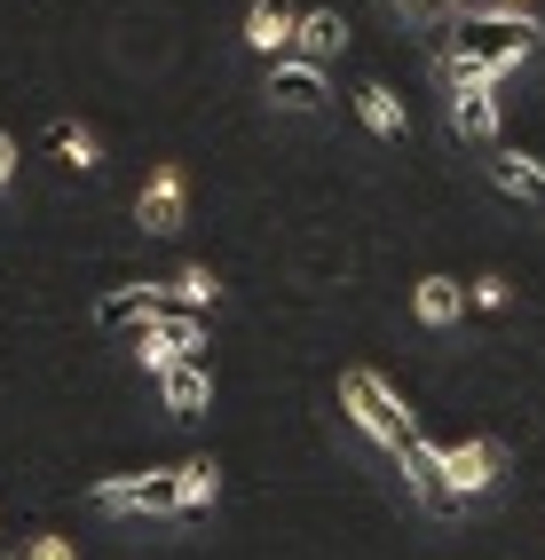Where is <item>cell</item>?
Instances as JSON below:
<instances>
[{
  "label": "cell",
  "mask_w": 545,
  "mask_h": 560,
  "mask_svg": "<svg viewBox=\"0 0 545 560\" xmlns=\"http://www.w3.org/2000/svg\"><path fill=\"white\" fill-rule=\"evenodd\" d=\"M404 474H411V490H419V505H427V513H459V505H466V498L451 490V474H443V451H434L427 434L404 451Z\"/></svg>",
  "instance_id": "cell-4"
},
{
  "label": "cell",
  "mask_w": 545,
  "mask_h": 560,
  "mask_svg": "<svg viewBox=\"0 0 545 560\" xmlns=\"http://www.w3.org/2000/svg\"><path fill=\"white\" fill-rule=\"evenodd\" d=\"M340 48H348V24H340L333 9H316V16L293 24V56H301V63H324V56H340Z\"/></svg>",
  "instance_id": "cell-11"
},
{
  "label": "cell",
  "mask_w": 545,
  "mask_h": 560,
  "mask_svg": "<svg viewBox=\"0 0 545 560\" xmlns=\"http://www.w3.org/2000/svg\"><path fill=\"white\" fill-rule=\"evenodd\" d=\"M293 9H285V0H253V16H245V40L262 48V56H293Z\"/></svg>",
  "instance_id": "cell-7"
},
{
  "label": "cell",
  "mask_w": 545,
  "mask_h": 560,
  "mask_svg": "<svg viewBox=\"0 0 545 560\" xmlns=\"http://www.w3.org/2000/svg\"><path fill=\"white\" fill-rule=\"evenodd\" d=\"M498 9H506V16H530V9H537V0H498Z\"/></svg>",
  "instance_id": "cell-22"
},
{
  "label": "cell",
  "mask_w": 545,
  "mask_h": 560,
  "mask_svg": "<svg viewBox=\"0 0 545 560\" xmlns=\"http://www.w3.org/2000/svg\"><path fill=\"white\" fill-rule=\"evenodd\" d=\"M451 127H459L466 142H490V135H498V103H490V88H483V80L451 88Z\"/></svg>",
  "instance_id": "cell-8"
},
{
  "label": "cell",
  "mask_w": 545,
  "mask_h": 560,
  "mask_svg": "<svg viewBox=\"0 0 545 560\" xmlns=\"http://www.w3.org/2000/svg\"><path fill=\"white\" fill-rule=\"evenodd\" d=\"M24 560H71V545L63 537H40V545H24Z\"/></svg>",
  "instance_id": "cell-20"
},
{
  "label": "cell",
  "mask_w": 545,
  "mask_h": 560,
  "mask_svg": "<svg viewBox=\"0 0 545 560\" xmlns=\"http://www.w3.org/2000/svg\"><path fill=\"white\" fill-rule=\"evenodd\" d=\"M269 95H277L285 110H316V103H324V71H316V63H301V56H277Z\"/></svg>",
  "instance_id": "cell-6"
},
{
  "label": "cell",
  "mask_w": 545,
  "mask_h": 560,
  "mask_svg": "<svg viewBox=\"0 0 545 560\" xmlns=\"http://www.w3.org/2000/svg\"><path fill=\"white\" fill-rule=\"evenodd\" d=\"M9 174H16V142H9V135H0V182H9Z\"/></svg>",
  "instance_id": "cell-21"
},
{
  "label": "cell",
  "mask_w": 545,
  "mask_h": 560,
  "mask_svg": "<svg viewBox=\"0 0 545 560\" xmlns=\"http://www.w3.org/2000/svg\"><path fill=\"white\" fill-rule=\"evenodd\" d=\"M443 474H451L459 498H483L490 481H498V451H490V442H451V451H443Z\"/></svg>",
  "instance_id": "cell-5"
},
{
  "label": "cell",
  "mask_w": 545,
  "mask_h": 560,
  "mask_svg": "<svg viewBox=\"0 0 545 560\" xmlns=\"http://www.w3.org/2000/svg\"><path fill=\"white\" fill-rule=\"evenodd\" d=\"M159 380H166V402L182 410V419H190V410L206 402V363H198V355H174V363L159 371Z\"/></svg>",
  "instance_id": "cell-13"
},
{
  "label": "cell",
  "mask_w": 545,
  "mask_h": 560,
  "mask_svg": "<svg viewBox=\"0 0 545 560\" xmlns=\"http://www.w3.org/2000/svg\"><path fill=\"white\" fill-rule=\"evenodd\" d=\"M48 142L63 151V166H71V174H88V166H95V142H88L80 127H71V119H56V135H48Z\"/></svg>",
  "instance_id": "cell-16"
},
{
  "label": "cell",
  "mask_w": 545,
  "mask_h": 560,
  "mask_svg": "<svg viewBox=\"0 0 545 560\" xmlns=\"http://www.w3.org/2000/svg\"><path fill=\"white\" fill-rule=\"evenodd\" d=\"M475 308H506V277H483L475 284Z\"/></svg>",
  "instance_id": "cell-19"
},
{
  "label": "cell",
  "mask_w": 545,
  "mask_h": 560,
  "mask_svg": "<svg viewBox=\"0 0 545 560\" xmlns=\"http://www.w3.org/2000/svg\"><path fill=\"white\" fill-rule=\"evenodd\" d=\"M103 513H182V474H142V481H103Z\"/></svg>",
  "instance_id": "cell-3"
},
{
  "label": "cell",
  "mask_w": 545,
  "mask_h": 560,
  "mask_svg": "<svg viewBox=\"0 0 545 560\" xmlns=\"http://www.w3.org/2000/svg\"><path fill=\"white\" fill-rule=\"evenodd\" d=\"M356 103H363V127L372 135H404V103H395V88H356Z\"/></svg>",
  "instance_id": "cell-14"
},
{
  "label": "cell",
  "mask_w": 545,
  "mask_h": 560,
  "mask_svg": "<svg viewBox=\"0 0 545 560\" xmlns=\"http://www.w3.org/2000/svg\"><path fill=\"white\" fill-rule=\"evenodd\" d=\"M459 308H466V292L451 277H427L419 284V324H459Z\"/></svg>",
  "instance_id": "cell-15"
},
{
  "label": "cell",
  "mask_w": 545,
  "mask_h": 560,
  "mask_svg": "<svg viewBox=\"0 0 545 560\" xmlns=\"http://www.w3.org/2000/svg\"><path fill=\"white\" fill-rule=\"evenodd\" d=\"M340 402L356 410V427L372 434V442H387L395 458H404L411 442H419V427H411V410L395 402V395H387V380H372V371H348V380H340Z\"/></svg>",
  "instance_id": "cell-2"
},
{
  "label": "cell",
  "mask_w": 545,
  "mask_h": 560,
  "mask_svg": "<svg viewBox=\"0 0 545 560\" xmlns=\"http://www.w3.org/2000/svg\"><path fill=\"white\" fill-rule=\"evenodd\" d=\"M174 474H182V513L213 498V458H190V466H174Z\"/></svg>",
  "instance_id": "cell-17"
},
{
  "label": "cell",
  "mask_w": 545,
  "mask_h": 560,
  "mask_svg": "<svg viewBox=\"0 0 545 560\" xmlns=\"http://www.w3.org/2000/svg\"><path fill=\"white\" fill-rule=\"evenodd\" d=\"M522 56H537V16H506V9H490V16H459L451 24V88H466V80H498V71H514Z\"/></svg>",
  "instance_id": "cell-1"
},
{
  "label": "cell",
  "mask_w": 545,
  "mask_h": 560,
  "mask_svg": "<svg viewBox=\"0 0 545 560\" xmlns=\"http://www.w3.org/2000/svg\"><path fill=\"white\" fill-rule=\"evenodd\" d=\"M166 292H174V301H190V308H206V301H213V269H182Z\"/></svg>",
  "instance_id": "cell-18"
},
{
  "label": "cell",
  "mask_w": 545,
  "mask_h": 560,
  "mask_svg": "<svg viewBox=\"0 0 545 560\" xmlns=\"http://www.w3.org/2000/svg\"><path fill=\"white\" fill-rule=\"evenodd\" d=\"M142 230H151V237H166V230H182V174H151V182H142Z\"/></svg>",
  "instance_id": "cell-10"
},
{
  "label": "cell",
  "mask_w": 545,
  "mask_h": 560,
  "mask_svg": "<svg viewBox=\"0 0 545 560\" xmlns=\"http://www.w3.org/2000/svg\"><path fill=\"white\" fill-rule=\"evenodd\" d=\"M490 182H498L506 198H545V166L522 159V151H498V159H490Z\"/></svg>",
  "instance_id": "cell-12"
},
{
  "label": "cell",
  "mask_w": 545,
  "mask_h": 560,
  "mask_svg": "<svg viewBox=\"0 0 545 560\" xmlns=\"http://www.w3.org/2000/svg\"><path fill=\"white\" fill-rule=\"evenodd\" d=\"M151 316H159V284L103 292V301H95V324H103V331H135V324H151Z\"/></svg>",
  "instance_id": "cell-9"
},
{
  "label": "cell",
  "mask_w": 545,
  "mask_h": 560,
  "mask_svg": "<svg viewBox=\"0 0 545 560\" xmlns=\"http://www.w3.org/2000/svg\"><path fill=\"white\" fill-rule=\"evenodd\" d=\"M387 9H404V16H411V9H419V0H387Z\"/></svg>",
  "instance_id": "cell-23"
}]
</instances>
